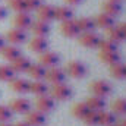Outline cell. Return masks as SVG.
I'll use <instances>...</instances> for the list:
<instances>
[{
	"mask_svg": "<svg viewBox=\"0 0 126 126\" xmlns=\"http://www.w3.org/2000/svg\"><path fill=\"white\" fill-rule=\"evenodd\" d=\"M51 97L54 100H60V101H66L72 97V88L69 85H66L64 82L62 84H56L51 87Z\"/></svg>",
	"mask_w": 126,
	"mask_h": 126,
	"instance_id": "obj_1",
	"label": "cell"
},
{
	"mask_svg": "<svg viewBox=\"0 0 126 126\" xmlns=\"http://www.w3.org/2000/svg\"><path fill=\"white\" fill-rule=\"evenodd\" d=\"M90 88H91L93 94L97 95V97H101V98H106L107 95L111 93V85L107 81H103V79H98V81L91 82Z\"/></svg>",
	"mask_w": 126,
	"mask_h": 126,
	"instance_id": "obj_2",
	"label": "cell"
},
{
	"mask_svg": "<svg viewBox=\"0 0 126 126\" xmlns=\"http://www.w3.org/2000/svg\"><path fill=\"white\" fill-rule=\"evenodd\" d=\"M12 113H19V114H27L30 110H31V103L27 100V98H15L9 103L7 106Z\"/></svg>",
	"mask_w": 126,
	"mask_h": 126,
	"instance_id": "obj_3",
	"label": "cell"
},
{
	"mask_svg": "<svg viewBox=\"0 0 126 126\" xmlns=\"http://www.w3.org/2000/svg\"><path fill=\"white\" fill-rule=\"evenodd\" d=\"M59 63H60V57L54 51H44V53L40 54V64L44 66L46 69L56 67Z\"/></svg>",
	"mask_w": 126,
	"mask_h": 126,
	"instance_id": "obj_4",
	"label": "cell"
},
{
	"mask_svg": "<svg viewBox=\"0 0 126 126\" xmlns=\"http://www.w3.org/2000/svg\"><path fill=\"white\" fill-rule=\"evenodd\" d=\"M66 72L67 75H70L72 78H84L87 75V67L82 62H78V60H73V62H69L67 67H66Z\"/></svg>",
	"mask_w": 126,
	"mask_h": 126,
	"instance_id": "obj_5",
	"label": "cell"
},
{
	"mask_svg": "<svg viewBox=\"0 0 126 126\" xmlns=\"http://www.w3.org/2000/svg\"><path fill=\"white\" fill-rule=\"evenodd\" d=\"M79 37V44L81 46H84V47H88V48H95V47H98V44H100V37L95 34V32H82L81 35H78Z\"/></svg>",
	"mask_w": 126,
	"mask_h": 126,
	"instance_id": "obj_6",
	"label": "cell"
},
{
	"mask_svg": "<svg viewBox=\"0 0 126 126\" xmlns=\"http://www.w3.org/2000/svg\"><path fill=\"white\" fill-rule=\"evenodd\" d=\"M64 78H66V72L63 69H60V67H57V66L51 67V69H47V72H46V79L51 85L64 82Z\"/></svg>",
	"mask_w": 126,
	"mask_h": 126,
	"instance_id": "obj_7",
	"label": "cell"
},
{
	"mask_svg": "<svg viewBox=\"0 0 126 126\" xmlns=\"http://www.w3.org/2000/svg\"><path fill=\"white\" fill-rule=\"evenodd\" d=\"M35 107L41 113H48L54 109V98H51L50 95H40L35 100Z\"/></svg>",
	"mask_w": 126,
	"mask_h": 126,
	"instance_id": "obj_8",
	"label": "cell"
},
{
	"mask_svg": "<svg viewBox=\"0 0 126 126\" xmlns=\"http://www.w3.org/2000/svg\"><path fill=\"white\" fill-rule=\"evenodd\" d=\"M60 31H62V34L64 35V37H67V38H75V37H78V35L81 34L76 21H73V19H69V21L62 22Z\"/></svg>",
	"mask_w": 126,
	"mask_h": 126,
	"instance_id": "obj_9",
	"label": "cell"
},
{
	"mask_svg": "<svg viewBox=\"0 0 126 126\" xmlns=\"http://www.w3.org/2000/svg\"><path fill=\"white\" fill-rule=\"evenodd\" d=\"M31 24H32V19H31V16H30L28 12H19L13 18V25L18 30L25 31L27 28H31Z\"/></svg>",
	"mask_w": 126,
	"mask_h": 126,
	"instance_id": "obj_10",
	"label": "cell"
},
{
	"mask_svg": "<svg viewBox=\"0 0 126 126\" xmlns=\"http://www.w3.org/2000/svg\"><path fill=\"white\" fill-rule=\"evenodd\" d=\"M9 87L12 91L19 93V94H25L30 91V82L24 78H13L9 81Z\"/></svg>",
	"mask_w": 126,
	"mask_h": 126,
	"instance_id": "obj_11",
	"label": "cell"
},
{
	"mask_svg": "<svg viewBox=\"0 0 126 126\" xmlns=\"http://www.w3.org/2000/svg\"><path fill=\"white\" fill-rule=\"evenodd\" d=\"M25 122L30 126H43L46 123V116H44V113H41L38 110H30L27 113Z\"/></svg>",
	"mask_w": 126,
	"mask_h": 126,
	"instance_id": "obj_12",
	"label": "cell"
},
{
	"mask_svg": "<svg viewBox=\"0 0 126 126\" xmlns=\"http://www.w3.org/2000/svg\"><path fill=\"white\" fill-rule=\"evenodd\" d=\"M30 48L34 53H40L41 54V53L47 51L48 43H47V40L44 37H34V38L30 40Z\"/></svg>",
	"mask_w": 126,
	"mask_h": 126,
	"instance_id": "obj_13",
	"label": "cell"
},
{
	"mask_svg": "<svg viewBox=\"0 0 126 126\" xmlns=\"http://www.w3.org/2000/svg\"><path fill=\"white\" fill-rule=\"evenodd\" d=\"M122 12V4L120 1H110L107 0L106 3H103V13L111 16V18H116L117 15H120Z\"/></svg>",
	"mask_w": 126,
	"mask_h": 126,
	"instance_id": "obj_14",
	"label": "cell"
},
{
	"mask_svg": "<svg viewBox=\"0 0 126 126\" xmlns=\"http://www.w3.org/2000/svg\"><path fill=\"white\" fill-rule=\"evenodd\" d=\"M37 16L40 21L44 22H50L51 19H54V7L50 4H41L37 9Z\"/></svg>",
	"mask_w": 126,
	"mask_h": 126,
	"instance_id": "obj_15",
	"label": "cell"
},
{
	"mask_svg": "<svg viewBox=\"0 0 126 126\" xmlns=\"http://www.w3.org/2000/svg\"><path fill=\"white\" fill-rule=\"evenodd\" d=\"M31 30L35 37H44L46 38L50 32V25H48V22H44V21L38 19V21L31 24Z\"/></svg>",
	"mask_w": 126,
	"mask_h": 126,
	"instance_id": "obj_16",
	"label": "cell"
},
{
	"mask_svg": "<svg viewBox=\"0 0 126 126\" xmlns=\"http://www.w3.org/2000/svg\"><path fill=\"white\" fill-rule=\"evenodd\" d=\"M6 40H7L10 44H13V46H16V44H22V43L27 40V34H25V31H22V30L13 28V30H10V31L7 32Z\"/></svg>",
	"mask_w": 126,
	"mask_h": 126,
	"instance_id": "obj_17",
	"label": "cell"
},
{
	"mask_svg": "<svg viewBox=\"0 0 126 126\" xmlns=\"http://www.w3.org/2000/svg\"><path fill=\"white\" fill-rule=\"evenodd\" d=\"M27 72H28V75L31 76L34 81H43V79L46 78L47 69H46L44 66H41L40 63H35V64H31V66H30V69H28Z\"/></svg>",
	"mask_w": 126,
	"mask_h": 126,
	"instance_id": "obj_18",
	"label": "cell"
},
{
	"mask_svg": "<svg viewBox=\"0 0 126 126\" xmlns=\"http://www.w3.org/2000/svg\"><path fill=\"white\" fill-rule=\"evenodd\" d=\"M73 16V10L69 7V6H59V7H54V19L64 22V21H69L72 19Z\"/></svg>",
	"mask_w": 126,
	"mask_h": 126,
	"instance_id": "obj_19",
	"label": "cell"
},
{
	"mask_svg": "<svg viewBox=\"0 0 126 126\" xmlns=\"http://www.w3.org/2000/svg\"><path fill=\"white\" fill-rule=\"evenodd\" d=\"M85 103L90 107V110H93V111H103L106 109V100L101 97H97V95L88 97Z\"/></svg>",
	"mask_w": 126,
	"mask_h": 126,
	"instance_id": "obj_20",
	"label": "cell"
},
{
	"mask_svg": "<svg viewBox=\"0 0 126 126\" xmlns=\"http://www.w3.org/2000/svg\"><path fill=\"white\" fill-rule=\"evenodd\" d=\"M0 53H1V56L6 59V60H9V62H13L15 59H18L19 56H22L21 54V50L16 47V46H4L1 50H0Z\"/></svg>",
	"mask_w": 126,
	"mask_h": 126,
	"instance_id": "obj_21",
	"label": "cell"
},
{
	"mask_svg": "<svg viewBox=\"0 0 126 126\" xmlns=\"http://www.w3.org/2000/svg\"><path fill=\"white\" fill-rule=\"evenodd\" d=\"M94 24H95V27H98V28L107 30L110 27H114V18H111V16H109L106 13H100V15L95 16Z\"/></svg>",
	"mask_w": 126,
	"mask_h": 126,
	"instance_id": "obj_22",
	"label": "cell"
},
{
	"mask_svg": "<svg viewBox=\"0 0 126 126\" xmlns=\"http://www.w3.org/2000/svg\"><path fill=\"white\" fill-rule=\"evenodd\" d=\"M30 91H31L34 95L40 97V95H47L48 94V87L46 82L43 81H32L30 82Z\"/></svg>",
	"mask_w": 126,
	"mask_h": 126,
	"instance_id": "obj_23",
	"label": "cell"
},
{
	"mask_svg": "<svg viewBox=\"0 0 126 126\" xmlns=\"http://www.w3.org/2000/svg\"><path fill=\"white\" fill-rule=\"evenodd\" d=\"M100 59L106 64L113 66V64L120 63V54L117 51H100Z\"/></svg>",
	"mask_w": 126,
	"mask_h": 126,
	"instance_id": "obj_24",
	"label": "cell"
},
{
	"mask_svg": "<svg viewBox=\"0 0 126 126\" xmlns=\"http://www.w3.org/2000/svg\"><path fill=\"white\" fill-rule=\"evenodd\" d=\"M31 64L32 63H31V60H30L28 57L19 56L18 59H15V60L12 62V69H13L15 72H27V70L30 69Z\"/></svg>",
	"mask_w": 126,
	"mask_h": 126,
	"instance_id": "obj_25",
	"label": "cell"
},
{
	"mask_svg": "<svg viewBox=\"0 0 126 126\" xmlns=\"http://www.w3.org/2000/svg\"><path fill=\"white\" fill-rule=\"evenodd\" d=\"M117 120H116V114L113 111H98V125L103 126H111L114 125Z\"/></svg>",
	"mask_w": 126,
	"mask_h": 126,
	"instance_id": "obj_26",
	"label": "cell"
},
{
	"mask_svg": "<svg viewBox=\"0 0 126 126\" xmlns=\"http://www.w3.org/2000/svg\"><path fill=\"white\" fill-rule=\"evenodd\" d=\"M90 111H91V110H90V107L87 106L85 101H84V103H78V104H75V106L72 107V114H73L75 117L81 119V120H82Z\"/></svg>",
	"mask_w": 126,
	"mask_h": 126,
	"instance_id": "obj_27",
	"label": "cell"
},
{
	"mask_svg": "<svg viewBox=\"0 0 126 126\" xmlns=\"http://www.w3.org/2000/svg\"><path fill=\"white\" fill-rule=\"evenodd\" d=\"M76 24H78V28L81 32H91L95 28L94 19H91V18H81L76 21Z\"/></svg>",
	"mask_w": 126,
	"mask_h": 126,
	"instance_id": "obj_28",
	"label": "cell"
},
{
	"mask_svg": "<svg viewBox=\"0 0 126 126\" xmlns=\"http://www.w3.org/2000/svg\"><path fill=\"white\" fill-rule=\"evenodd\" d=\"M98 47H100V51H117L119 44L111 41V40H109V38H101Z\"/></svg>",
	"mask_w": 126,
	"mask_h": 126,
	"instance_id": "obj_29",
	"label": "cell"
},
{
	"mask_svg": "<svg viewBox=\"0 0 126 126\" xmlns=\"http://www.w3.org/2000/svg\"><path fill=\"white\" fill-rule=\"evenodd\" d=\"M106 34H107V38L109 40H111V41H114V43H120V41H123V37H122V32L119 30V27H110V28H107L106 30Z\"/></svg>",
	"mask_w": 126,
	"mask_h": 126,
	"instance_id": "obj_30",
	"label": "cell"
},
{
	"mask_svg": "<svg viewBox=\"0 0 126 126\" xmlns=\"http://www.w3.org/2000/svg\"><path fill=\"white\" fill-rule=\"evenodd\" d=\"M15 78V70L9 64H1L0 66V81H10Z\"/></svg>",
	"mask_w": 126,
	"mask_h": 126,
	"instance_id": "obj_31",
	"label": "cell"
},
{
	"mask_svg": "<svg viewBox=\"0 0 126 126\" xmlns=\"http://www.w3.org/2000/svg\"><path fill=\"white\" fill-rule=\"evenodd\" d=\"M111 110L114 114H119V116H126V98H119L113 103L111 106Z\"/></svg>",
	"mask_w": 126,
	"mask_h": 126,
	"instance_id": "obj_32",
	"label": "cell"
},
{
	"mask_svg": "<svg viewBox=\"0 0 126 126\" xmlns=\"http://www.w3.org/2000/svg\"><path fill=\"white\" fill-rule=\"evenodd\" d=\"M110 67H111V75H113L116 79H125L126 78L125 64L117 63V64H113V66H110Z\"/></svg>",
	"mask_w": 126,
	"mask_h": 126,
	"instance_id": "obj_33",
	"label": "cell"
},
{
	"mask_svg": "<svg viewBox=\"0 0 126 126\" xmlns=\"http://www.w3.org/2000/svg\"><path fill=\"white\" fill-rule=\"evenodd\" d=\"M9 7L13 9L16 13H19V12H28L25 0H9Z\"/></svg>",
	"mask_w": 126,
	"mask_h": 126,
	"instance_id": "obj_34",
	"label": "cell"
},
{
	"mask_svg": "<svg viewBox=\"0 0 126 126\" xmlns=\"http://www.w3.org/2000/svg\"><path fill=\"white\" fill-rule=\"evenodd\" d=\"M12 110L7 106H0V123H7L12 119Z\"/></svg>",
	"mask_w": 126,
	"mask_h": 126,
	"instance_id": "obj_35",
	"label": "cell"
},
{
	"mask_svg": "<svg viewBox=\"0 0 126 126\" xmlns=\"http://www.w3.org/2000/svg\"><path fill=\"white\" fill-rule=\"evenodd\" d=\"M84 123L85 125H88V126H95V125H98V111H90L84 119Z\"/></svg>",
	"mask_w": 126,
	"mask_h": 126,
	"instance_id": "obj_36",
	"label": "cell"
},
{
	"mask_svg": "<svg viewBox=\"0 0 126 126\" xmlns=\"http://www.w3.org/2000/svg\"><path fill=\"white\" fill-rule=\"evenodd\" d=\"M25 4H27V10H37L43 3L41 0H25Z\"/></svg>",
	"mask_w": 126,
	"mask_h": 126,
	"instance_id": "obj_37",
	"label": "cell"
},
{
	"mask_svg": "<svg viewBox=\"0 0 126 126\" xmlns=\"http://www.w3.org/2000/svg\"><path fill=\"white\" fill-rule=\"evenodd\" d=\"M6 16H7V9H6L4 6H0V21L4 19Z\"/></svg>",
	"mask_w": 126,
	"mask_h": 126,
	"instance_id": "obj_38",
	"label": "cell"
},
{
	"mask_svg": "<svg viewBox=\"0 0 126 126\" xmlns=\"http://www.w3.org/2000/svg\"><path fill=\"white\" fill-rule=\"evenodd\" d=\"M119 30H120V32H122L123 40H126V22H123V24H120V25H119Z\"/></svg>",
	"mask_w": 126,
	"mask_h": 126,
	"instance_id": "obj_39",
	"label": "cell"
},
{
	"mask_svg": "<svg viewBox=\"0 0 126 126\" xmlns=\"http://www.w3.org/2000/svg\"><path fill=\"white\" fill-rule=\"evenodd\" d=\"M82 0H66V3L67 4H79Z\"/></svg>",
	"mask_w": 126,
	"mask_h": 126,
	"instance_id": "obj_40",
	"label": "cell"
},
{
	"mask_svg": "<svg viewBox=\"0 0 126 126\" xmlns=\"http://www.w3.org/2000/svg\"><path fill=\"white\" fill-rule=\"evenodd\" d=\"M4 43H6V40H4V37H1V35H0V50H1L3 47H4Z\"/></svg>",
	"mask_w": 126,
	"mask_h": 126,
	"instance_id": "obj_41",
	"label": "cell"
},
{
	"mask_svg": "<svg viewBox=\"0 0 126 126\" xmlns=\"http://www.w3.org/2000/svg\"><path fill=\"white\" fill-rule=\"evenodd\" d=\"M13 126H30L27 122H19V123H16V125H13Z\"/></svg>",
	"mask_w": 126,
	"mask_h": 126,
	"instance_id": "obj_42",
	"label": "cell"
},
{
	"mask_svg": "<svg viewBox=\"0 0 126 126\" xmlns=\"http://www.w3.org/2000/svg\"><path fill=\"white\" fill-rule=\"evenodd\" d=\"M117 126H126V119L125 120H122V122H119V125Z\"/></svg>",
	"mask_w": 126,
	"mask_h": 126,
	"instance_id": "obj_43",
	"label": "cell"
},
{
	"mask_svg": "<svg viewBox=\"0 0 126 126\" xmlns=\"http://www.w3.org/2000/svg\"><path fill=\"white\" fill-rule=\"evenodd\" d=\"M0 126H12V125H9V123H0Z\"/></svg>",
	"mask_w": 126,
	"mask_h": 126,
	"instance_id": "obj_44",
	"label": "cell"
},
{
	"mask_svg": "<svg viewBox=\"0 0 126 126\" xmlns=\"http://www.w3.org/2000/svg\"><path fill=\"white\" fill-rule=\"evenodd\" d=\"M110 1H120V0H110Z\"/></svg>",
	"mask_w": 126,
	"mask_h": 126,
	"instance_id": "obj_45",
	"label": "cell"
},
{
	"mask_svg": "<svg viewBox=\"0 0 126 126\" xmlns=\"http://www.w3.org/2000/svg\"><path fill=\"white\" fill-rule=\"evenodd\" d=\"M125 70H126V64H125Z\"/></svg>",
	"mask_w": 126,
	"mask_h": 126,
	"instance_id": "obj_46",
	"label": "cell"
},
{
	"mask_svg": "<svg viewBox=\"0 0 126 126\" xmlns=\"http://www.w3.org/2000/svg\"><path fill=\"white\" fill-rule=\"evenodd\" d=\"M111 126H116V125H111Z\"/></svg>",
	"mask_w": 126,
	"mask_h": 126,
	"instance_id": "obj_47",
	"label": "cell"
}]
</instances>
